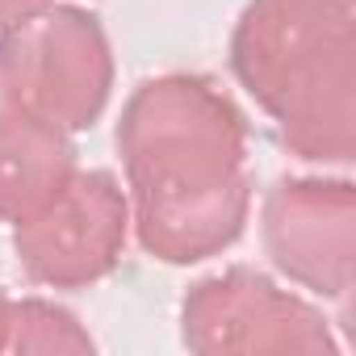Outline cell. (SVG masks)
<instances>
[{"label": "cell", "instance_id": "1", "mask_svg": "<svg viewBox=\"0 0 356 356\" xmlns=\"http://www.w3.org/2000/svg\"><path fill=\"white\" fill-rule=\"evenodd\" d=\"M130 231L163 264H202L239 243L252 214L248 122L206 76L143 80L118 118Z\"/></svg>", "mask_w": 356, "mask_h": 356}, {"label": "cell", "instance_id": "2", "mask_svg": "<svg viewBox=\"0 0 356 356\" xmlns=\"http://www.w3.org/2000/svg\"><path fill=\"white\" fill-rule=\"evenodd\" d=\"M231 72L277 122L289 155H356V0H252L231 30Z\"/></svg>", "mask_w": 356, "mask_h": 356}, {"label": "cell", "instance_id": "3", "mask_svg": "<svg viewBox=\"0 0 356 356\" xmlns=\"http://www.w3.org/2000/svg\"><path fill=\"white\" fill-rule=\"evenodd\" d=\"M113 97V47L80 5H47L0 26V101L67 134L101 122Z\"/></svg>", "mask_w": 356, "mask_h": 356}, {"label": "cell", "instance_id": "4", "mask_svg": "<svg viewBox=\"0 0 356 356\" xmlns=\"http://www.w3.org/2000/svg\"><path fill=\"white\" fill-rule=\"evenodd\" d=\"M181 343L197 356L339 352L323 306L256 268H227L189 285L181 298Z\"/></svg>", "mask_w": 356, "mask_h": 356}, {"label": "cell", "instance_id": "5", "mask_svg": "<svg viewBox=\"0 0 356 356\" xmlns=\"http://www.w3.org/2000/svg\"><path fill=\"white\" fill-rule=\"evenodd\" d=\"M126 239L130 197L105 168H80L55 202L13 222L17 264L47 289H88L105 281L122 264Z\"/></svg>", "mask_w": 356, "mask_h": 356}, {"label": "cell", "instance_id": "6", "mask_svg": "<svg viewBox=\"0 0 356 356\" xmlns=\"http://www.w3.org/2000/svg\"><path fill=\"white\" fill-rule=\"evenodd\" d=\"M260 239L281 277L343 302L356 281V185L289 176L264 193Z\"/></svg>", "mask_w": 356, "mask_h": 356}, {"label": "cell", "instance_id": "7", "mask_svg": "<svg viewBox=\"0 0 356 356\" xmlns=\"http://www.w3.org/2000/svg\"><path fill=\"white\" fill-rule=\"evenodd\" d=\"M80 172L67 130L0 101V222H22L55 202Z\"/></svg>", "mask_w": 356, "mask_h": 356}, {"label": "cell", "instance_id": "8", "mask_svg": "<svg viewBox=\"0 0 356 356\" xmlns=\"http://www.w3.org/2000/svg\"><path fill=\"white\" fill-rule=\"evenodd\" d=\"M0 352H55V356H88L97 339L88 327L59 302L47 298H9L5 310V339Z\"/></svg>", "mask_w": 356, "mask_h": 356}, {"label": "cell", "instance_id": "9", "mask_svg": "<svg viewBox=\"0 0 356 356\" xmlns=\"http://www.w3.org/2000/svg\"><path fill=\"white\" fill-rule=\"evenodd\" d=\"M38 5H47V0H0V26L17 22L22 13H30V9H38Z\"/></svg>", "mask_w": 356, "mask_h": 356}, {"label": "cell", "instance_id": "10", "mask_svg": "<svg viewBox=\"0 0 356 356\" xmlns=\"http://www.w3.org/2000/svg\"><path fill=\"white\" fill-rule=\"evenodd\" d=\"M5 310H9V293L0 289V339H5Z\"/></svg>", "mask_w": 356, "mask_h": 356}]
</instances>
